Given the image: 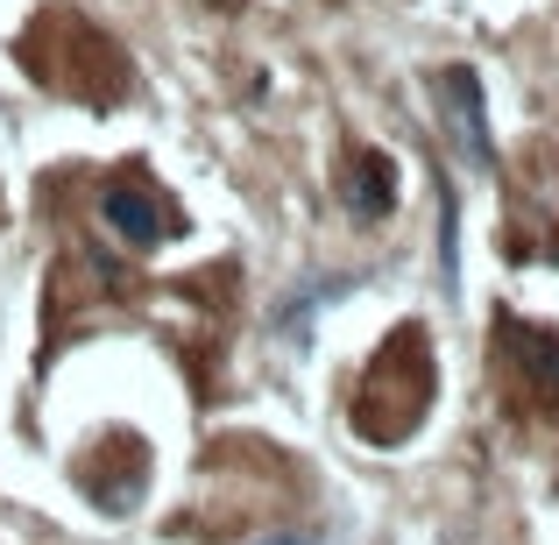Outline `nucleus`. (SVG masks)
<instances>
[{
    "mask_svg": "<svg viewBox=\"0 0 559 545\" xmlns=\"http://www.w3.org/2000/svg\"><path fill=\"white\" fill-rule=\"evenodd\" d=\"M99 213H107V227L121 234L128 248H156V241L170 234L164 199H150L142 185H107V191H99Z\"/></svg>",
    "mask_w": 559,
    "mask_h": 545,
    "instance_id": "1",
    "label": "nucleus"
},
{
    "mask_svg": "<svg viewBox=\"0 0 559 545\" xmlns=\"http://www.w3.org/2000/svg\"><path fill=\"white\" fill-rule=\"evenodd\" d=\"M439 93H447V107H453V128H461V142H467V156L475 164H489V128H481V79L467 64H453L447 79H439Z\"/></svg>",
    "mask_w": 559,
    "mask_h": 545,
    "instance_id": "2",
    "label": "nucleus"
},
{
    "mask_svg": "<svg viewBox=\"0 0 559 545\" xmlns=\"http://www.w3.org/2000/svg\"><path fill=\"white\" fill-rule=\"evenodd\" d=\"M390 205H396V164L390 156H355V170H347V213L382 220Z\"/></svg>",
    "mask_w": 559,
    "mask_h": 545,
    "instance_id": "3",
    "label": "nucleus"
},
{
    "mask_svg": "<svg viewBox=\"0 0 559 545\" xmlns=\"http://www.w3.org/2000/svg\"><path fill=\"white\" fill-rule=\"evenodd\" d=\"M503 347L524 362V382H532V390L552 404V390H559V341H546V333H532V327H510Z\"/></svg>",
    "mask_w": 559,
    "mask_h": 545,
    "instance_id": "4",
    "label": "nucleus"
}]
</instances>
